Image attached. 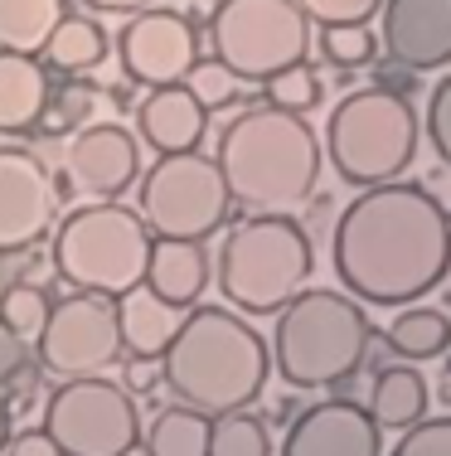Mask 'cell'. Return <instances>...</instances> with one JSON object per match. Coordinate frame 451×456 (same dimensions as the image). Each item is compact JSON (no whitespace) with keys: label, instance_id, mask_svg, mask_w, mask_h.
Masks as SVG:
<instances>
[{"label":"cell","instance_id":"ffe728a7","mask_svg":"<svg viewBox=\"0 0 451 456\" xmlns=\"http://www.w3.org/2000/svg\"><path fill=\"white\" fill-rule=\"evenodd\" d=\"M49 102V78L35 53L0 49V132H29Z\"/></svg>","mask_w":451,"mask_h":456},{"label":"cell","instance_id":"1f68e13d","mask_svg":"<svg viewBox=\"0 0 451 456\" xmlns=\"http://www.w3.org/2000/svg\"><path fill=\"white\" fill-rule=\"evenodd\" d=\"M389 456H451V412L413 422V428L393 442Z\"/></svg>","mask_w":451,"mask_h":456},{"label":"cell","instance_id":"7a4b0ae2","mask_svg":"<svg viewBox=\"0 0 451 456\" xmlns=\"http://www.w3.org/2000/svg\"><path fill=\"white\" fill-rule=\"evenodd\" d=\"M233 204L253 214H286L316 194L320 180V141L306 117L282 107H248L219 136L213 151Z\"/></svg>","mask_w":451,"mask_h":456},{"label":"cell","instance_id":"f546056e","mask_svg":"<svg viewBox=\"0 0 451 456\" xmlns=\"http://www.w3.org/2000/svg\"><path fill=\"white\" fill-rule=\"evenodd\" d=\"M320 97H326V88H320L316 69H306V63H292V69H282L277 78H267V102L282 107V112H310V107H320Z\"/></svg>","mask_w":451,"mask_h":456},{"label":"cell","instance_id":"ac0fdd59","mask_svg":"<svg viewBox=\"0 0 451 456\" xmlns=\"http://www.w3.org/2000/svg\"><path fill=\"white\" fill-rule=\"evenodd\" d=\"M146 287L180 311L195 306L204 297V287H209V253H204V243H195V238H156L150 243Z\"/></svg>","mask_w":451,"mask_h":456},{"label":"cell","instance_id":"30bf717a","mask_svg":"<svg viewBox=\"0 0 451 456\" xmlns=\"http://www.w3.org/2000/svg\"><path fill=\"white\" fill-rule=\"evenodd\" d=\"M44 432L63 447V456H132L141 442V418L126 384L102 374L68 379L49 394Z\"/></svg>","mask_w":451,"mask_h":456},{"label":"cell","instance_id":"2e32d148","mask_svg":"<svg viewBox=\"0 0 451 456\" xmlns=\"http://www.w3.org/2000/svg\"><path fill=\"white\" fill-rule=\"evenodd\" d=\"M383 49L413 73L451 63V0H383Z\"/></svg>","mask_w":451,"mask_h":456},{"label":"cell","instance_id":"5bb4252c","mask_svg":"<svg viewBox=\"0 0 451 456\" xmlns=\"http://www.w3.org/2000/svg\"><path fill=\"white\" fill-rule=\"evenodd\" d=\"M53 180L29 151H0V253L39 243L53 224Z\"/></svg>","mask_w":451,"mask_h":456},{"label":"cell","instance_id":"f1b7e54d","mask_svg":"<svg viewBox=\"0 0 451 456\" xmlns=\"http://www.w3.org/2000/svg\"><path fill=\"white\" fill-rule=\"evenodd\" d=\"M49 297L39 287H25V281H10L5 287V301H0V321L10 330H20L25 340H39V330L49 325Z\"/></svg>","mask_w":451,"mask_h":456},{"label":"cell","instance_id":"7c38bea8","mask_svg":"<svg viewBox=\"0 0 451 456\" xmlns=\"http://www.w3.org/2000/svg\"><path fill=\"white\" fill-rule=\"evenodd\" d=\"M122 49V69L146 88H165V83H185L189 69L199 63V39L195 25L175 10H141L117 39Z\"/></svg>","mask_w":451,"mask_h":456},{"label":"cell","instance_id":"6da1fadb","mask_svg":"<svg viewBox=\"0 0 451 456\" xmlns=\"http://www.w3.org/2000/svg\"><path fill=\"white\" fill-rule=\"evenodd\" d=\"M330 263L364 306H413L451 273V209L423 184H369L335 219Z\"/></svg>","mask_w":451,"mask_h":456},{"label":"cell","instance_id":"277c9868","mask_svg":"<svg viewBox=\"0 0 451 456\" xmlns=\"http://www.w3.org/2000/svg\"><path fill=\"white\" fill-rule=\"evenodd\" d=\"M374 321L364 301L330 287H301L272 330V364L286 388H340L369 360Z\"/></svg>","mask_w":451,"mask_h":456},{"label":"cell","instance_id":"4dcf8cb0","mask_svg":"<svg viewBox=\"0 0 451 456\" xmlns=\"http://www.w3.org/2000/svg\"><path fill=\"white\" fill-rule=\"evenodd\" d=\"M238 73L229 69L223 59H199L195 69H189V78H185V88L199 97L204 107H229L233 97H238Z\"/></svg>","mask_w":451,"mask_h":456},{"label":"cell","instance_id":"9a60e30c","mask_svg":"<svg viewBox=\"0 0 451 456\" xmlns=\"http://www.w3.org/2000/svg\"><path fill=\"white\" fill-rule=\"evenodd\" d=\"M136 170H141V146L126 126L117 122H93L73 136L68 156H63V180L68 190L88 194V200H117L132 190Z\"/></svg>","mask_w":451,"mask_h":456},{"label":"cell","instance_id":"ab89813d","mask_svg":"<svg viewBox=\"0 0 451 456\" xmlns=\"http://www.w3.org/2000/svg\"><path fill=\"white\" fill-rule=\"evenodd\" d=\"M93 5H102V10H136L141 0H93Z\"/></svg>","mask_w":451,"mask_h":456},{"label":"cell","instance_id":"44dd1931","mask_svg":"<svg viewBox=\"0 0 451 456\" xmlns=\"http://www.w3.org/2000/svg\"><path fill=\"white\" fill-rule=\"evenodd\" d=\"M369 412L379 428H393V432H407L413 422L427 418V379L417 374L413 364H383L374 374V388H369Z\"/></svg>","mask_w":451,"mask_h":456},{"label":"cell","instance_id":"603a6c76","mask_svg":"<svg viewBox=\"0 0 451 456\" xmlns=\"http://www.w3.org/2000/svg\"><path fill=\"white\" fill-rule=\"evenodd\" d=\"M59 20L63 0H0V49L39 53Z\"/></svg>","mask_w":451,"mask_h":456},{"label":"cell","instance_id":"d6986e66","mask_svg":"<svg viewBox=\"0 0 451 456\" xmlns=\"http://www.w3.org/2000/svg\"><path fill=\"white\" fill-rule=\"evenodd\" d=\"M117 321H122V345L126 350L150 354V360H160V354L170 350V340H175V330L185 325L180 306H170L165 297H156L146 281L132 287L126 297H117Z\"/></svg>","mask_w":451,"mask_h":456},{"label":"cell","instance_id":"d6a6232c","mask_svg":"<svg viewBox=\"0 0 451 456\" xmlns=\"http://www.w3.org/2000/svg\"><path fill=\"white\" fill-rule=\"evenodd\" d=\"M316 25H369L383 0H296Z\"/></svg>","mask_w":451,"mask_h":456},{"label":"cell","instance_id":"d590c367","mask_svg":"<svg viewBox=\"0 0 451 456\" xmlns=\"http://www.w3.org/2000/svg\"><path fill=\"white\" fill-rule=\"evenodd\" d=\"M5 456H63V447L49 437L44 428H29V432H20V437H10Z\"/></svg>","mask_w":451,"mask_h":456},{"label":"cell","instance_id":"836d02e7","mask_svg":"<svg viewBox=\"0 0 451 456\" xmlns=\"http://www.w3.org/2000/svg\"><path fill=\"white\" fill-rule=\"evenodd\" d=\"M427 141H432V151L442 156V166L451 170V73L442 83L432 88V97H427Z\"/></svg>","mask_w":451,"mask_h":456},{"label":"cell","instance_id":"e575fe53","mask_svg":"<svg viewBox=\"0 0 451 456\" xmlns=\"http://www.w3.org/2000/svg\"><path fill=\"white\" fill-rule=\"evenodd\" d=\"M25 364H29V340L0 321V384H10L15 374H25Z\"/></svg>","mask_w":451,"mask_h":456},{"label":"cell","instance_id":"4fadbf2b","mask_svg":"<svg viewBox=\"0 0 451 456\" xmlns=\"http://www.w3.org/2000/svg\"><path fill=\"white\" fill-rule=\"evenodd\" d=\"M282 456H383V428L374 422L369 403L326 398L296 412L282 437Z\"/></svg>","mask_w":451,"mask_h":456},{"label":"cell","instance_id":"3957f363","mask_svg":"<svg viewBox=\"0 0 451 456\" xmlns=\"http://www.w3.org/2000/svg\"><path fill=\"white\" fill-rule=\"evenodd\" d=\"M160 369H165V388L185 408L223 418L257 403L272 374V350L243 316L223 306H195L170 350L160 354Z\"/></svg>","mask_w":451,"mask_h":456},{"label":"cell","instance_id":"e0dca14e","mask_svg":"<svg viewBox=\"0 0 451 456\" xmlns=\"http://www.w3.org/2000/svg\"><path fill=\"white\" fill-rule=\"evenodd\" d=\"M204 122H209V107H204L185 83L150 88V97L141 102V112H136L141 141H146V146H156L160 156H185V151H199Z\"/></svg>","mask_w":451,"mask_h":456},{"label":"cell","instance_id":"d4e9b609","mask_svg":"<svg viewBox=\"0 0 451 456\" xmlns=\"http://www.w3.org/2000/svg\"><path fill=\"white\" fill-rule=\"evenodd\" d=\"M44 59L63 73H88L107 59V35L93 25L88 15H63L44 39Z\"/></svg>","mask_w":451,"mask_h":456},{"label":"cell","instance_id":"52a82bcc","mask_svg":"<svg viewBox=\"0 0 451 456\" xmlns=\"http://www.w3.org/2000/svg\"><path fill=\"white\" fill-rule=\"evenodd\" d=\"M326 156H330V166H335V175L345 184H354V190L399 180L417 156L413 97H399L389 88L345 93L330 107Z\"/></svg>","mask_w":451,"mask_h":456},{"label":"cell","instance_id":"5b68a950","mask_svg":"<svg viewBox=\"0 0 451 456\" xmlns=\"http://www.w3.org/2000/svg\"><path fill=\"white\" fill-rule=\"evenodd\" d=\"M310 238L292 214H253L219 248V291L233 311L272 316L306 287L310 277Z\"/></svg>","mask_w":451,"mask_h":456},{"label":"cell","instance_id":"cb8c5ba5","mask_svg":"<svg viewBox=\"0 0 451 456\" xmlns=\"http://www.w3.org/2000/svg\"><path fill=\"white\" fill-rule=\"evenodd\" d=\"M389 350L399 360H437L451 350V321L432 306H407L389 325Z\"/></svg>","mask_w":451,"mask_h":456},{"label":"cell","instance_id":"8fae6325","mask_svg":"<svg viewBox=\"0 0 451 456\" xmlns=\"http://www.w3.org/2000/svg\"><path fill=\"white\" fill-rule=\"evenodd\" d=\"M122 321L117 301L98 291H73L49 311V325L39 330V364L63 379H88L117 364L122 354Z\"/></svg>","mask_w":451,"mask_h":456},{"label":"cell","instance_id":"7402d4cb","mask_svg":"<svg viewBox=\"0 0 451 456\" xmlns=\"http://www.w3.org/2000/svg\"><path fill=\"white\" fill-rule=\"evenodd\" d=\"M209 412L199 408H160L156 418H150V428L141 432V447L146 456H209Z\"/></svg>","mask_w":451,"mask_h":456},{"label":"cell","instance_id":"8d00e7d4","mask_svg":"<svg viewBox=\"0 0 451 456\" xmlns=\"http://www.w3.org/2000/svg\"><path fill=\"white\" fill-rule=\"evenodd\" d=\"M374 88H389V93H399V97H413L417 93V73L407 69V63H383L379 73H374Z\"/></svg>","mask_w":451,"mask_h":456},{"label":"cell","instance_id":"4316f807","mask_svg":"<svg viewBox=\"0 0 451 456\" xmlns=\"http://www.w3.org/2000/svg\"><path fill=\"white\" fill-rule=\"evenodd\" d=\"M209 456H272V432L248 412H223V418H213Z\"/></svg>","mask_w":451,"mask_h":456},{"label":"cell","instance_id":"f35d334b","mask_svg":"<svg viewBox=\"0 0 451 456\" xmlns=\"http://www.w3.org/2000/svg\"><path fill=\"white\" fill-rule=\"evenodd\" d=\"M10 403H5V388H0V456H5V447H10Z\"/></svg>","mask_w":451,"mask_h":456},{"label":"cell","instance_id":"8992f818","mask_svg":"<svg viewBox=\"0 0 451 456\" xmlns=\"http://www.w3.org/2000/svg\"><path fill=\"white\" fill-rule=\"evenodd\" d=\"M150 243H156V233L136 209H126L117 200H93L59 224L53 267L78 291H98V297L117 301L146 281Z\"/></svg>","mask_w":451,"mask_h":456},{"label":"cell","instance_id":"83f0119b","mask_svg":"<svg viewBox=\"0 0 451 456\" xmlns=\"http://www.w3.org/2000/svg\"><path fill=\"white\" fill-rule=\"evenodd\" d=\"M320 53L335 69H364L379 59V35L369 25H320Z\"/></svg>","mask_w":451,"mask_h":456},{"label":"cell","instance_id":"ba28073f","mask_svg":"<svg viewBox=\"0 0 451 456\" xmlns=\"http://www.w3.org/2000/svg\"><path fill=\"white\" fill-rule=\"evenodd\" d=\"M209 39L213 59H223L238 78L267 83L292 63H306L310 15L296 0H219Z\"/></svg>","mask_w":451,"mask_h":456},{"label":"cell","instance_id":"60d3db41","mask_svg":"<svg viewBox=\"0 0 451 456\" xmlns=\"http://www.w3.org/2000/svg\"><path fill=\"white\" fill-rule=\"evenodd\" d=\"M5 287H10V267H5V253H0V301H5Z\"/></svg>","mask_w":451,"mask_h":456},{"label":"cell","instance_id":"74e56055","mask_svg":"<svg viewBox=\"0 0 451 456\" xmlns=\"http://www.w3.org/2000/svg\"><path fill=\"white\" fill-rule=\"evenodd\" d=\"M156 384H165V369H160V360H150V354H136V360L126 364V388H136V394H150Z\"/></svg>","mask_w":451,"mask_h":456},{"label":"cell","instance_id":"9c48e42d","mask_svg":"<svg viewBox=\"0 0 451 456\" xmlns=\"http://www.w3.org/2000/svg\"><path fill=\"white\" fill-rule=\"evenodd\" d=\"M229 184L213 156L185 151V156H160L141 180V219L156 238H204L229 219Z\"/></svg>","mask_w":451,"mask_h":456},{"label":"cell","instance_id":"484cf974","mask_svg":"<svg viewBox=\"0 0 451 456\" xmlns=\"http://www.w3.org/2000/svg\"><path fill=\"white\" fill-rule=\"evenodd\" d=\"M98 88H88V83H63L59 93H49L44 112H39V126H44L49 136H63V132H83V126H93V117H98Z\"/></svg>","mask_w":451,"mask_h":456}]
</instances>
